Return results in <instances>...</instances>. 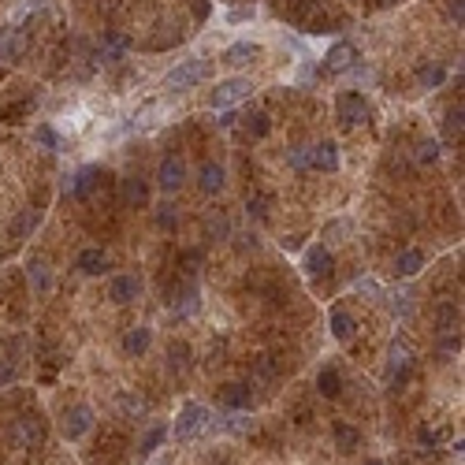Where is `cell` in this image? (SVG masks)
<instances>
[{
    "label": "cell",
    "instance_id": "20",
    "mask_svg": "<svg viewBox=\"0 0 465 465\" xmlns=\"http://www.w3.org/2000/svg\"><path fill=\"white\" fill-rule=\"evenodd\" d=\"M224 406L227 409H246V406H250V387H246V384H231L224 391Z\"/></svg>",
    "mask_w": 465,
    "mask_h": 465
},
{
    "label": "cell",
    "instance_id": "37",
    "mask_svg": "<svg viewBox=\"0 0 465 465\" xmlns=\"http://www.w3.org/2000/svg\"><path fill=\"white\" fill-rule=\"evenodd\" d=\"M365 465H380V461H365Z\"/></svg>",
    "mask_w": 465,
    "mask_h": 465
},
{
    "label": "cell",
    "instance_id": "9",
    "mask_svg": "<svg viewBox=\"0 0 465 465\" xmlns=\"http://www.w3.org/2000/svg\"><path fill=\"white\" fill-rule=\"evenodd\" d=\"M261 56V45L254 41H239V45H231L227 53H224V63H231V68H242V63H250Z\"/></svg>",
    "mask_w": 465,
    "mask_h": 465
},
{
    "label": "cell",
    "instance_id": "29",
    "mask_svg": "<svg viewBox=\"0 0 465 465\" xmlns=\"http://www.w3.org/2000/svg\"><path fill=\"white\" fill-rule=\"evenodd\" d=\"M38 220H41V212H38V209H30V212L23 216V220L15 224V235H30V231H34V224H38Z\"/></svg>",
    "mask_w": 465,
    "mask_h": 465
},
{
    "label": "cell",
    "instance_id": "21",
    "mask_svg": "<svg viewBox=\"0 0 465 465\" xmlns=\"http://www.w3.org/2000/svg\"><path fill=\"white\" fill-rule=\"evenodd\" d=\"M317 387H320V395H324V398H335V395H339V387H343V380H339V372H335V369H324V372H320V380H317Z\"/></svg>",
    "mask_w": 465,
    "mask_h": 465
},
{
    "label": "cell",
    "instance_id": "2",
    "mask_svg": "<svg viewBox=\"0 0 465 465\" xmlns=\"http://www.w3.org/2000/svg\"><path fill=\"white\" fill-rule=\"evenodd\" d=\"M209 424H212L209 409H205V406H197V402H190V406H182L179 421H175V439H179V443H187V439H194V436H202Z\"/></svg>",
    "mask_w": 465,
    "mask_h": 465
},
{
    "label": "cell",
    "instance_id": "28",
    "mask_svg": "<svg viewBox=\"0 0 465 465\" xmlns=\"http://www.w3.org/2000/svg\"><path fill=\"white\" fill-rule=\"evenodd\" d=\"M157 227L175 231V205H160V209H157Z\"/></svg>",
    "mask_w": 465,
    "mask_h": 465
},
{
    "label": "cell",
    "instance_id": "33",
    "mask_svg": "<svg viewBox=\"0 0 465 465\" xmlns=\"http://www.w3.org/2000/svg\"><path fill=\"white\" fill-rule=\"evenodd\" d=\"M38 142L48 145V149H60V138H56V130H53V127H41V130H38Z\"/></svg>",
    "mask_w": 465,
    "mask_h": 465
},
{
    "label": "cell",
    "instance_id": "6",
    "mask_svg": "<svg viewBox=\"0 0 465 465\" xmlns=\"http://www.w3.org/2000/svg\"><path fill=\"white\" fill-rule=\"evenodd\" d=\"M90 424H93V409H90V406H75V409L63 413V436H68V439L86 436Z\"/></svg>",
    "mask_w": 465,
    "mask_h": 465
},
{
    "label": "cell",
    "instance_id": "14",
    "mask_svg": "<svg viewBox=\"0 0 465 465\" xmlns=\"http://www.w3.org/2000/svg\"><path fill=\"white\" fill-rule=\"evenodd\" d=\"M135 294H138V279H135V276H115V279H112V302L127 305Z\"/></svg>",
    "mask_w": 465,
    "mask_h": 465
},
{
    "label": "cell",
    "instance_id": "18",
    "mask_svg": "<svg viewBox=\"0 0 465 465\" xmlns=\"http://www.w3.org/2000/svg\"><path fill=\"white\" fill-rule=\"evenodd\" d=\"M97 179H101V172H97V168H82V172L75 175V182H71L68 190H71L75 197H86V194L93 190V182H97Z\"/></svg>",
    "mask_w": 465,
    "mask_h": 465
},
{
    "label": "cell",
    "instance_id": "31",
    "mask_svg": "<svg viewBox=\"0 0 465 465\" xmlns=\"http://www.w3.org/2000/svg\"><path fill=\"white\" fill-rule=\"evenodd\" d=\"M30 108H34V101H19V105H8V108H4V120H19V115H26Z\"/></svg>",
    "mask_w": 465,
    "mask_h": 465
},
{
    "label": "cell",
    "instance_id": "5",
    "mask_svg": "<svg viewBox=\"0 0 465 465\" xmlns=\"http://www.w3.org/2000/svg\"><path fill=\"white\" fill-rule=\"evenodd\" d=\"M298 164L302 168H320V172H339V149L331 142H320L309 153H298Z\"/></svg>",
    "mask_w": 465,
    "mask_h": 465
},
{
    "label": "cell",
    "instance_id": "27",
    "mask_svg": "<svg viewBox=\"0 0 465 465\" xmlns=\"http://www.w3.org/2000/svg\"><path fill=\"white\" fill-rule=\"evenodd\" d=\"M160 443H164V428H149L145 439H142V454H153Z\"/></svg>",
    "mask_w": 465,
    "mask_h": 465
},
{
    "label": "cell",
    "instance_id": "38",
    "mask_svg": "<svg viewBox=\"0 0 465 465\" xmlns=\"http://www.w3.org/2000/svg\"><path fill=\"white\" fill-rule=\"evenodd\" d=\"M0 78H4V71H0Z\"/></svg>",
    "mask_w": 465,
    "mask_h": 465
},
{
    "label": "cell",
    "instance_id": "22",
    "mask_svg": "<svg viewBox=\"0 0 465 465\" xmlns=\"http://www.w3.org/2000/svg\"><path fill=\"white\" fill-rule=\"evenodd\" d=\"M335 443L343 446V451H354V446L361 443V432L350 428V424H335Z\"/></svg>",
    "mask_w": 465,
    "mask_h": 465
},
{
    "label": "cell",
    "instance_id": "8",
    "mask_svg": "<svg viewBox=\"0 0 465 465\" xmlns=\"http://www.w3.org/2000/svg\"><path fill=\"white\" fill-rule=\"evenodd\" d=\"M19 436H23L26 446H41V439H45V421L38 417V413H23V417H19Z\"/></svg>",
    "mask_w": 465,
    "mask_h": 465
},
{
    "label": "cell",
    "instance_id": "7",
    "mask_svg": "<svg viewBox=\"0 0 465 465\" xmlns=\"http://www.w3.org/2000/svg\"><path fill=\"white\" fill-rule=\"evenodd\" d=\"M157 179H160L164 190H179L182 179H187V164H182L179 157H168V160L160 164V175H157Z\"/></svg>",
    "mask_w": 465,
    "mask_h": 465
},
{
    "label": "cell",
    "instance_id": "10",
    "mask_svg": "<svg viewBox=\"0 0 465 465\" xmlns=\"http://www.w3.org/2000/svg\"><path fill=\"white\" fill-rule=\"evenodd\" d=\"M354 60H357V48H354L350 41H339V45L328 53V71H346Z\"/></svg>",
    "mask_w": 465,
    "mask_h": 465
},
{
    "label": "cell",
    "instance_id": "4",
    "mask_svg": "<svg viewBox=\"0 0 465 465\" xmlns=\"http://www.w3.org/2000/svg\"><path fill=\"white\" fill-rule=\"evenodd\" d=\"M335 115L346 123V127H357V123H365L369 120V101H365L361 93H339V101H335Z\"/></svg>",
    "mask_w": 465,
    "mask_h": 465
},
{
    "label": "cell",
    "instance_id": "11",
    "mask_svg": "<svg viewBox=\"0 0 465 465\" xmlns=\"http://www.w3.org/2000/svg\"><path fill=\"white\" fill-rule=\"evenodd\" d=\"M305 272L309 276H328L331 272V254L324 246H309L305 250Z\"/></svg>",
    "mask_w": 465,
    "mask_h": 465
},
{
    "label": "cell",
    "instance_id": "15",
    "mask_svg": "<svg viewBox=\"0 0 465 465\" xmlns=\"http://www.w3.org/2000/svg\"><path fill=\"white\" fill-rule=\"evenodd\" d=\"M354 317H350V313H343V309H335V313H331V335H335L339 343H346V339H354Z\"/></svg>",
    "mask_w": 465,
    "mask_h": 465
},
{
    "label": "cell",
    "instance_id": "1",
    "mask_svg": "<svg viewBox=\"0 0 465 465\" xmlns=\"http://www.w3.org/2000/svg\"><path fill=\"white\" fill-rule=\"evenodd\" d=\"M209 71H212L209 60H187V63H179L175 71L164 75V86L168 90H190V86H197V82H205Z\"/></svg>",
    "mask_w": 465,
    "mask_h": 465
},
{
    "label": "cell",
    "instance_id": "13",
    "mask_svg": "<svg viewBox=\"0 0 465 465\" xmlns=\"http://www.w3.org/2000/svg\"><path fill=\"white\" fill-rule=\"evenodd\" d=\"M197 187H202L205 194H220L224 190V168L220 164H205L202 175H197Z\"/></svg>",
    "mask_w": 465,
    "mask_h": 465
},
{
    "label": "cell",
    "instance_id": "26",
    "mask_svg": "<svg viewBox=\"0 0 465 465\" xmlns=\"http://www.w3.org/2000/svg\"><path fill=\"white\" fill-rule=\"evenodd\" d=\"M246 127H250V135L254 138H264V135H268V130H272V123H268V115H250V120H246Z\"/></svg>",
    "mask_w": 465,
    "mask_h": 465
},
{
    "label": "cell",
    "instance_id": "35",
    "mask_svg": "<svg viewBox=\"0 0 465 465\" xmlns=\"http://www.w3.org/2000/svg\"><path fill=\"white\" fill-rule=\"evenodd\" d=\"M11 376H15V369L8 361H0V384H11Z\"/></svg>",
    "mask_w": 465,
    "mask_h": 465
},
{
    "label": "cell",
    "instance_id": "25",
    "mask_svg": "<svg viewBox=\"0 0 465 465\" xmlns=\"http://www.w3.org/2000/svg\"><path fill=\"white\" fill-rule=\"evenodd\" d=\"M224 424L231 432H239V436H246V432L254 428V417H246V413H231V417H224Z\"/></svg>",
    "mask_w": 465,
    "mask_h": 465
},
{
    "label": "cell",
    "instance_id": "12",
    "mask_svg": "<svg viewBox=\"0 0 465 465\" xmlns=\"http://www.w3.org/2000/svg\"><path fill=\"white\" fill-rule=\"evenodd\" d=\"M123 202H127L130 209H145V205H149V187H145L142 179L130 175V179L123 182Z\"/></svg>",
    "mask_w": 465,
    "mask_h": 465
},
{
    "label": "cell",
    "instance_id": "16",
    "mask_svg": "<svg viewBox=\"0 0 465 465\" xmlns=\"http://www.w3.org/2000/svg\"><path fill=\"white\" fill-rule=\"evenodd\" d=\"M78 272L101 276V272H105V254H101V250H82V254H78Z\"/></svg>",
    "mask_w": 465,
    "mask_h": 465
},
{
    "label": "cell",
    "instance_id": "3",
    "mask_svg": "<svg viewBox=\"0 0 465 465\" xmlns=\"http://www.w3.org/2000/svg\"><path fill=\"white\" fill-rule=\"evenodd\" d=\"M254 93V82L250 78H224L220 86L212 90V108H231V105H239V101H246V97Z\"/></svg>",
    "mask_w": 465,
    "mask_h": 465
},
{
    "label": "cell",
    "instance_id": "19",
    "mask_svg": "<svg viewBox=\"0 0 465 465\" xmlns=\"http://www.w3.org/2000/svg\"><path fill=\"white\" fill-rule=\"evenodd\" d=\"M395 268H398V276H417V272L424 268V254H421V250H406L402 257H398Z\"/></svg>",
    "mask_w": 465,
    "mask_h": 465
},
{
    "label": "cell",
    "instance_id": "23",
    "mask_svg": "<svg viewBox=\"0 0 465 465\" xmlns=\"http://www.w3.org/2000/svg\"><path fill=\"white\" fill-rule=\"evenodd\" d=\"M48 283H53L48 268H45L41 261H30V287H34V291H48Z\"/></svg>",
    "mask_w": 465,
    "mask_h": 465
},
{
    "label": "cell",
    "instance_id": "36",
    "mask_svg": "<svg viewBox=\"0 0 465 465\" xmlns=\"http://www.w3.org/2000/svg\"><path fill=\"white\" fill-rule=\"evenodd\" d=\"M250 15H254V11H246V8H239V11H231V19H235V23H242V19H250Z\"/></svg>",
    "mask_w": 465,
    "mask_h": 465
},
{
    "label": "cell",
    "instance_id": "34",
    "mask_svg": "<svg viewBox=\"0 0 465 465\" xmlns=\"http://www.w3.org/2000/svg\"><path fill=\"white\" fill-rule=\"evenodd\" d=\"M250 212L257 216V220H261V216H268V197H264V194H257L254 202H250Z\"/></svg>",
    "mask_w": 465,
    "mask_h": 465
},
{
    "label": "cell",
    "instance_id": "32",
    "mask_svg": "<svg viewBox=\"0 0 465 465\" xmlns=\"http://www.w3.org/2000/svg\"><path fill=\"white\" fill-rule=\"evenodd\" d=\"M421 82H424V86H439V82H443V68H421Z\"/></svg>",
    "mask_w": 465,
    "mask_h": 465
},
{
    "label": "cell",
    "instance_id": "17",
    "mask_svg": "<svg viewBox=\"0 0 465 465\" xmlns=\"http://www.w3.org/2000/svg\"><path fill=\"white\" fill-rule=\"evenodd\" d=\"M149 339H153V335H149V328H135V331L123 339V350L135 354V357H142V354L149 350Z\"/></svg>",
    "mask_w": 465,
    "mask_h": 465
},
{
    "label": "cell",
    "instance_id": "24",
    "mask_svg": "<svg viewBox=\"0 0 465 465\" xmlns=\"http://www.w3.org/2000/svg\"><path fill=\"white\" fill-rule=\"evenodd\" d=\"M406 369H409V350H406L402 343H395L391 346V376L395 372H406Z\"/></svg>",
    "mask_w": 465,
    "mask_h": 465
},
{
    "label": "cell",
    "instance_id": "30",
    "mask_svg": "<svg viewBox=\"0 0 465 465\" xmlns=\"http://www.w3.org/2000/svg\"><path fill=\"white\" fill-rule=\"evenodd\" d=\"M436 157H439V145H436V142H421V145H417V160H421V164H432Z\"/></svg>",
    "mask_w": 465,
    "mask_h": 465
}]
</instances>
